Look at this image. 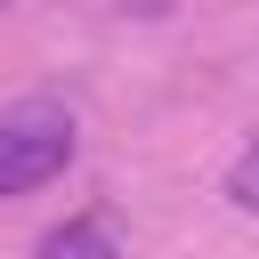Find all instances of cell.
<instances>
[{"label":"cell","instance_id":"cell-1","mask_svg":"<svg viewBox=\"0 0 259 259\" xmlns=\"http://www.w3.org/2000/svg\"><path fill=\"white\" fill-rule=\"evenodd\" d=\"M73 154H81L73 105H57V97H16V105H0V194L49 186Z\"/></svg>","mask_w":259,"mask_h":259},{"label":"cell","instance_id":"cell-2","mask_svg":"<svg viewBox=\"0 0 259 259\" xmlns=\"http://www.w3.org/2000/svg\"><path fill=\"white\" fill-rule=\"evenodd\" d=\"M32 259H130V235L113 227V210H81V219L49 227Z\"/></svg>","mask_w":259,"mask_h":259},{"label":"cell","instance_id":"cell-3","mask_svg":"<svg viewBox=\"0 0 259 259\" xmlns=\"http://www.w3.org/2000/svg\"><path fill=\"white\" fill-rule=\"evenodd\" d=\"M227 202H235V210H259V138L235 154V170H227Z\"/></svg>","mask_w":259,"mask_h":259},{"label":"cell","instance_id":"cell-4","mask_svg":"<svg viewBox=\"0 0 259 259\" xmlns=\"http://www.w3.org/2000/svg\"><path fill=\"white\" fill-rule=\"evenodd\" d=\"M0 8H8V0H0Z\"/></svg>","mask_w":259,"mask_h":259}]
</instances>
